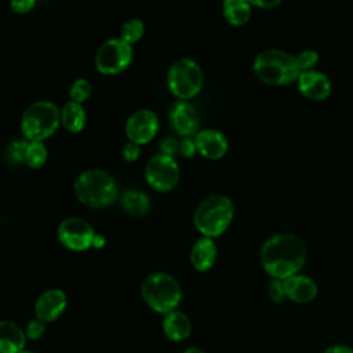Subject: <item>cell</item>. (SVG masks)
<instances>
[{
    "mask_svg": "<svg viewBox=\"0 0 353 353\" xmlns=\"http://www.w3.org/2000/svg\"><path fill=\"white\" fill-rule=\"evenodd\" d=\"M305 261L306 247L292 233H277L269 237L261 248L262 268L277 280L295 276L305 265Z\"/></svg>",
    "mask_w": 353,
    "mask_h": 353,
    "instance_id": "cell-1",
    "label": "cell"
},
{
    "mask_svg": "<svg viewBox=\"0 0 353 353\" xmlns=\"http://www.w3.org/2000/svg\"><path fill=\"white\" fill-rule=\"evenodd\" d=\"M252 68L261 81L273 85L290 84L298 80L301 74L296 58L281 50H266L259 52Z\"/></svg>",
    "mask_w": 353,
    "mask_h": 353,
    "instance_id": "cell-2",
    "label": "cell"
},
{
    "mask_svg": "<svg viewBox=\"0 0 353 353\" xmlns=\"http://www.w3.org/2000/svg\"><path fill=\"white\" fill-rule=\"evenodd\" d=\"M74 193L84 205L102 208L116 200L117 185L108 172L102 170H88L76 178Z\"/></svg>",
    "mask_w": 353,
    "mask_h": 353,
    "instance_id": "cell-3",
    "label": "cell"
},
{
    "mask_svg": "<svg viewBox=\"0 0 353 353\" xmlns=\"http://www.w3.org/2000/svg\"><path fill=\"white\" fill-rule=\"evenodd\" d=\"M141 294L150 309L164 316L176 310L182 299L179 283L172 276L163 272L146 276L141 285Z\"/></svg>",
    "mask_w": 353,
    "mask_h": 353,
    "instance_id": "cell-4",
    "label": "cell"
},
{
    "mask_svg": "<svg viewBox=\"0 0 353 353\" xmlns=\"http://www.w3.org/2000/svg\"><path fill=\"white\" fill-rule=\"evenodd\" d=\"M233 203L229 197L214 194L204 199L196 208L193 222L204 237L222 234L233 219Z\"/></svg>",
    "mask_w": 353,
    "mask_h": 353,
    "instance_id": "cell-5",
    "label": "cell"
},
{
    "mask_svg": "<svg viewBox=\"0 0 353 353\" xmlns=\"http://www.w3.org/2000/svg\"><path fill=\"white\" fill-rule=\"evenodd\" d=\"M61 123L59 109L48 101L32 103L22 114L21 131L29 141L43 142L51 137Z\"/></svg>",
    "mask_w": 353,
    "mask_h": 353,
    "instance_id": "cell-6",
    "label": "cell"
},
{
    "mask_svg": "<svg viewBox=\"0 0 353 353\" xmlns=\"http://www.w3.org/2000/svg\"><path fill=\"white\" fill-rule=\"evenodd\" d=\"M167 84L176 98L189 99L201 90L203 70L199 63L190 58L178 59L167 73Z\"/></svg>",
    "mask_w": 353,
    "mask_h": 353,
    "instance_id": "cell-7",
    "label": "cell"
},
{
    "mask_svg": "<svg viewBox=\"0 0 353 353\" xmlns=\"http://www.w3.org/2000/svg\"><path fill=\"white\" fill-rule=\"evenodd\" d=\"M132 59L131 44L121 39H109L98 48L95 66L103 74H116L128 68Z\"/></svg>",
    "mask_w": 353,
    "mask_h": 353,
    "instance_id": "cell-8",
    "label": "cell"
},
{
    "mask_svg": "<svg viewBox=\"0 0 353 353\" xmlns=\"http://www.w3.org/2000/svg\"><path fill=\"white\" fill-rule=\"evenodd\" d=\"M145 176L153 189L159 192H168L174 189L179 181V168L175 159L164 154H156L148 161Z\"/></svg>",
    "mask_w": 353,
    "mask_h": 353,
    "instance_id": "cell-9",
    "label": "cell"
},
{
    "mask_svg": "<svg viewBox=\"0 0 353 353\" xmlns=\"http://www.w3.org/2000/svg\"><path fill=\"white\" fill-rule=\"evenodd\" d=\"M94 236L92 226L81 218H66L58 226V239L61 244L73 251H83L91 247Z\"/></svg>",
    "mask_w": 353,
    "mask_h": 353,
    "instance_id": "cell-10",
    "label": "cell"
},
{
    "mask_svg": "<svg viewBox=\"0 0 353 353\" xmlns=\"http://www.w3.org/2000/svg\"><path fill=\"white\" fill-rule=\"evenodd\" d=\"M159 128V119L154 112L141 109L134 112L125 123V134L134 143L143 145L152 141Z\"/></svg>",
    "mask_w": 353,
    "mask_h": 353,
    "instance_id": "cell-11",
    "label": "cell"
},
{
    "mask_svg": "<svg viewBox=\"0 0 353 353\" xmlns=\"http://www.w3.org/2000/svg\"><path fill=\"white\" fill-rule=\"evenodd\" d=\"M66 295L59 288L44 291L34 303V314L44 323L55 321L66 309Z\"/></svg>",
    "mask_w": 353,
    "mask_h": 353,
    "instance_id": "cell-12",
    "label": "cell"
},
{
    "mask_svg": "<svg viewBox=\"0 0 353 353\" xmlns=\"http://www.w3.org/2000/svg\"><path fill=\"white\" fill-rule=\"evenodd\" d=\"M170 120L172 128L185 137H190L193 134H197L199 125H200V116L197 109L188 103V102H176L171 112H170Z\"/></svg>",
    "mask_w": 353,
    "mask_h": 353,
    "instance_id": "cell-13",
    "label": "cell"
},
{
    "mask_svg": "<svg viewBox=\"0 0 353 353\" xmlns=\"http://www.w3.org/2000/svg\"><path fill=\"white\" fill-rule=\"evenodd\" d=\"M298 88L309 99L324 101L331 94V81L323 72H302L298 77Z\"/></svg>",
    "mask_w": 353,
    "mask_h": 353,
    "instance_id": "cell-14",
    "label": "cell"
},
{
    "mask_svg": "<svg viewBox=\"0 0 353 353\" xmlns=\"http://www.w3.org/2000/svg\"><path fill=\"white\" fill-rule=\"evenodd\" d=\"M197 152L207 159H219L228 150V139L218 130H203L194 138Z\"/></svg>",
    "mask_w": 353,
    "mask_h": 353,
    "instance_id": "cell-15",
    "label": "cell"
},
{
    "mask_svg": "<svg viewBox=\"0 0 353 353\" xmlns=\"http://www.w3.org/2000/svg\"><path fill=\"white\" fill-rule=\"evenodd\" d=\"M283 285H284L285 296L296 303H307L313 301L317 295V285L307 276H302V274L291 276L283 280Z\"/></svg>",
    "mask_w": 353,
    "mask_h": 353,
    "instance_id": "cell-16",
    "label": "cell"
},
{
    "mask_svg": "<svg viewBox=\"0 0 353 353\" xmlns=\"http://www.w3.org/2000/svg\"><path fill=\"white\" fill-rule=\"evenodd\" d=\"M25 330L10 320H0V353H21L26 345Z\"/></svg>",
    "mask_w": 353,
    "mask_h": 353,
    "instance_id": "cell-17",
    "label": "cell"
},
{
    "mask_svg": "<svg viewBox=\"0 0 353 353\" xmlns=\"http://www.w3.org/2000/svg\"><path fill=\"white\" fill-rule=\"evenodd\" d=\"M163 331L170 341L182 342L190 336L192 323L185 313L179 310H174L164 316Z\"/></svg>",
    "mask_w": 353,
    "mask_h": 353,
    "instance_id": "cell-18",
    "label": "cell"
},
{
    "mask_svg": "<svg viewBox=\"0 0 353 353\" xmlns=\"http://www.w3.org/2000/svg\"><path fill=\"white\" fill-rule=\"evenodd\" d=\"M216 245L210 237L199 239L190 251V263L199 272H205L215 263Z\"/></svg>",
    "mask_w": 353,
    "mask_h": 353,
    "instance_id": "cell-19",
    "label": "cell"
},
{
    "mask_svg": "<svg viewBox=\"0 0 353 353\" xmlns=\"http://www.w3.org/2000/svg\"><path fill=\"white\" fill-rule=\"evenodd\" d=\"M85 110L81 103L69 101L63 105L61 110V123L70 132H79L85 125Z\"/></svg>",
    "mask_w": 353,
    "mask_h": 353,
    "instance_id": "cell-20",
    "label": "cell"
},
{
    "mask_svg": "<svg viewBox=\"0 0 353 353\" xmlns=\"http://www.w3.org/2000/svg\"><path fill=\"white\" fill-rule=\"evenodd\" d=\"M222 11L230 25L241 26L251 17V3L245 0H226L222 6Z\"/></svg>",
    "mask_w": 353,
    "mask_h": 353,
    "instance_id": "cell-21",
    "label": "cell"
},
{
    "mask_svg": "<svg viewBox=\"0 0 353 353\" xmlns=\"http://www.w3.org/2000/svg\"><path fill=\"white\" fill-rule=\"evenodd\" d=\"M121 207L131 216H143L150 208V200L143 192L128 190L121 197Z\"/></svg>",
    "mask_w": 353,
    "mask_h": 353,
    "instance_id": "cell-22",
    "label": "cell"
},
{
    "mask_svg": "<svg viewBox=\"0 0 353 353\" xmlns=\"http://www.w3.org/2000/svg\"><path fill=\"white\" fill-rule=\"evenodd\" d=\"M47 148L43 142L40 141H29L28 149H26V156H25V163L30 168H40L44 165L47 160Z\"/></svg>",
    "mask_w": 353,
    "mask_h": 353,
    "instance_id": "cell-23",
    "label": "cell"
},
{
    "mask_svg": "<svg viewBox=\"0 0 353 353\" xmlns=\"http://www.w3.org/2000/svg\"><path fill=\"white\" fill-rule=\"evenodd\" d=\"M143 23L141 19H130L121 25L120 39L128 44L138 41L143 34Z\"/></svg>",
    "mask_w": 353,
    "mask_h": 353,
    "instance_id": "cell-24",
    "label": "cell"
},
{
    "mask_svg": "<svg viewBox=\"0 0 353 353\" xmlns=\"http://www.w3.org/2000/svg\"><path fill=\"white\" fill-rule=\"evenodd\" d=\"M91 92H92L91 83L88 80H85V79H77L70 85V90H69V95L72 98L70 101L81 103V102H84L85 99L90 98Z\"/></svg>",
    "mask_w": 353,
    "mask_h": 353,
    "instance_id": "cell-25",
    "label": "cell"
},
{
    "mask_svg": "<svg viewBox=\"0 0 353 353\" xmlns=\"http://www.w3.org/2000/svg\"><path fill=\"white\" fill-rule=\"evenodd\" d=\"M28 141H12L8 148H7V157L10 159V161L12 163H23L25 161V156H26V149H28Z\"/></svg>",
    "mask_w": 353,
    "mask_h": 353,
    "instance_id": "cell-26",
    "label": "cell"
},
{
    "mask_svg": "<svg viewBox=\"0 0 353 353\" xmlns=\"http://www.w3.org/2000/svg\"><path fill=\"white\" fill-rule=\"evenodd\" d=\"M296 58V65L299 72H309L313 70V66L317 63L319 61V54L314 50H305L302 52L298 54Z\"/></svg>",
    "mask_w": 353,
    "mask_h": 353,
    "instance_id": "cell-27",
    "label": "cell"
},
{
    "mask_svg": "<svg viewBox=\"0 0 353 353\" xmlns=\"http://www.w3.org/2000/svg\"><path fill=\"white\" fill-rule=\"evenodd\" d=\"M46 324H47V323H44L43 320H40V319H37V317L32 319V320L28 323L26 328H25L26 338H28L29 341H39V339L46 334V328H47Z\"/></svg>",
    "mask_w": 353,
    "mask_h": 353,
    "instance_id": "cell-28",
    "label": "cell"
},
{
    "mask_svg": "<svg viewBox=\"0 0 353 353\" xmlns=\"http://www.w3.org/2000/svg\"><path fill=\"white\" fill-rule=\"evenodd\" d=\"M269 298L274 302V303H280L284 301L285 298V292H284V285H283V280H277L273 279L269 284Z\"/></svg>",
    "mask_w": 353,
    "mask_h": 353,
    "instance_id": "cell-29",
    "label": "cell"
},
{
    "mask_svg": "<svg viewBox=\"0 0 353 353\" xmlns=\"http://www.w3.org/2000/svg\"><path fill=\"white\" fill-rule=\"evenodd\" d=\"M160 152H161V154L174 159V156L179 152V142L171 137L164 138L160 143Z\"/></svg>",
    "mask_w": 353,
    "mask_h": 353,
    "instance_id": "cell-30",
    "label": "cell"
},
{
    "mask_svg": "<svg viewBox=\"0 0 353 353\" xmlns=\"http://www.w3.org/2000/svg\"><path fill=\"white\" fill-rule=\"evenodd\" d=\"M139 146L141 145L128 141L124 145V148H123V157H124V160H127V161L137 160L139 157V153H141V148Z\"/></svg>",
    "mask_w": 353,
    "mask_h": 353,
    "instance_id": "cell-31",
    "label": "cell"
},
{
    "mask_svg": "<svg viewBox=\"0 0 353 353\" xmlns=\"http://www.w3.org/2000/svg\"><path fill=\"white\" fill-rule=\"evenodd\" d=\"M179 152H181L182 156H185V157H192V156H194V153L197 152L194 139L185 138L182 142H179Z\"/></svg>",
    "mask_w": 353,
    "mask_h": 353,
    "instance_id": "cell-32",
    "label": "cell"
},
{
    "mask_svg": "<svg viewBox=\"0 0 353 353\" xmlns=\"http://www.w3.org/2000/svg\"><path fill=\"white\" fill-rule=\"evenodd\" d=\"M34 1L33 0H19V1H12L11 3V8L14 12L18 14H26L29 12L33 7H34Z\"/></svg>",
    "mask_w": 353,
    "mask_h": 353,
    "instance_id": "cell-33",
    "label": "cell"
},
{
    "mask_svg": "<svg viewBox=\"0 0 353 353\" xmlns=\"http://www.w3.org/2000/svg\"><path fill=\"white\" fill-rule=\"evenodd\" d=\"M324 353H353V349L346 345H331L324 350Z\"/></svg>",
    "mask_w": 353,
    "mask_h": 353,
    "instance_id": "cell-34",
    "label": "cell"
},
{
    "mask_svg": "<svg viewBox=\"0 0 353 353\" xmlns=\"http://www.w3.org/2000/svg\"><path fill=\"white\" fill-rule=\"evenodd\" d=\"M258 6L262 8H272L280 4V0H272V1H251V6Z\"/></svg>",
    "mask_w": 353,
    "mask_h": 353,
    "instance_id": "cell-35",
    "label": "cell"
},
{
    "mask_svg": "<svg viewBox=\"0 0 353 353\" xmlns=\"http://www.w3.org/2000/svg\"><path fill=\"white\" fill-rule=\"evenodd\" d=\"M92 245H94L95 248L103 247V245H105V237L101 236V234H95V236H94V240H92Z\"/></svg>",
    "mask_w": 353,
    "mask_h": 353,
    "instance_id": "cell-36",
    "label": "cell"
},
{
    "mask_svg": "<svg viewBox=\"0 0 353 353\" xmlns=\"http://www.w3.org/2000/svg\"><path fill=\"white\" fill-rule=\"evenodd\" d=\"M182 353H205V352L201 350L200 347H188V349H185Z\"/></svg>",
    "mask_w": 353,
    "mask_h": 353,
    "instance_id": "cell-37",
    "label": "cell"
},
{
    "mask_svg": "<svg viewBox=\"0 0 353 353\" xmlns=\"http://www.w3.org/2000/svg\"><path fill=\"white\" fill-rule=\"evenodd\" d=\"M21 353H34V352H32V350H26V349H23Z\"/></svg>",
    "mask_w": 353,
    "mask_h": 353,
    "instance_id": "cell-38",
    "label": "cell"
}]
</instances>
